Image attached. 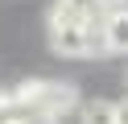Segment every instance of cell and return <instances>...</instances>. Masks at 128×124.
Wrapping results in <instances>:
<instances>
[{"label":"cell","mask_w":128,"mask_h":124,"mask_svg":"<svg viewBox=\"0 0 128 124\" xmlns=\"http://www.w3.org/2000/svg\"><path fill=\"white\" fill-rule=\"evenodd\" d=\"M17 95L25 99L29 107H42V112H50V116H70L74 107H83L78 103V87L74 83H62V79H29V83H21L17 87Z\"/></svg>","instance_id":"6da1fadb"},{"label":"cell","mask_w":128,"mask_h":124,"mask_svg":"<svg viewBox=\"0 0 128 124\" xmlns=\"http://www.w3.org/2000/svg\"><path fill=\"white\" fill-rule=\"evenodd\" d=\"M99 54H128V8H108L99 25Z\"/></svg>","instance_id":"3957f363"},{"label":"cell","mask_w":128,"mask_h":124,"mask_svg":"<svg viewBox=\"0 0 128 124\" xmlns=\"http://www.w3.org/2000/svg\"><path fill=\"white\" fill-rule=\"evenodd\" d=\"M50 17L58 21H83V25H95L99 29V17H108V0H54Z\"/></svg>","instance_id":"277c9868"},{"label":"cell","mask_w":128,"mask_h":124,"mask_svg":"<svg viewBox=\"0 0 128 124\" xmlns=\"http://www.w3.org/2000/svg\"><path fill=\"white\" fill-rule=\"evenodd\" d=\"M124 8H128V0H124Z\"/></svg>","instance_id":"ba28073f"},{"label":"cell","mask_w":128,"mask_h":124,"mask_svg":"<svg viewBox=\"0 0 128 124\" xmlns=\"http://www.w3.org/2000/svg\"><path fill=\"white\" fill-rule=\"evenodd\" d=\"M46 37H50V50L58 58H91V54H99V29L83 25V21H58V17H50Z\"/></svg>","instance_id":"7a4b0ae2"},{"label":"cell","mask_w":128,"mask_h":124,"mask_svg":"<svg viewBox=\"0 0 128 124\" xmlns=\"http://www.w3.org/2000/svg\"><path fill=\"white\" fill-rule=\"evenodd\" d=\"M25 124H58V116L42 112V107H25Z\"/></svg>","instance_id":"8992f818"},{"label":"cell","mask_w":128,"mask_h":124,"mask_svg":"<svg viewBox=\"0 0 128 124\" xmlns=\"http://www.w3.org/2000/svg\"><path fill=\"white\" fill-rule=\"evenodd\" d=\"M78 124H116V103L112 99H87L78 107Z\"/></svg>","instance_id":"5b68a950"},{"label":"cell","mask_w":128,"mask_h":124,"mask_svg":"<svg viewBox=\"0 0 128 124\" xmlns=\"http://www.w3.org/2000/svg\"><path fill=\"white\" fill-rule=\"evenodd\" d=\"M116 124H128V99H120V103H116Z\"/></svg>","instance_id":"52a82bcc"}]
</instances>
